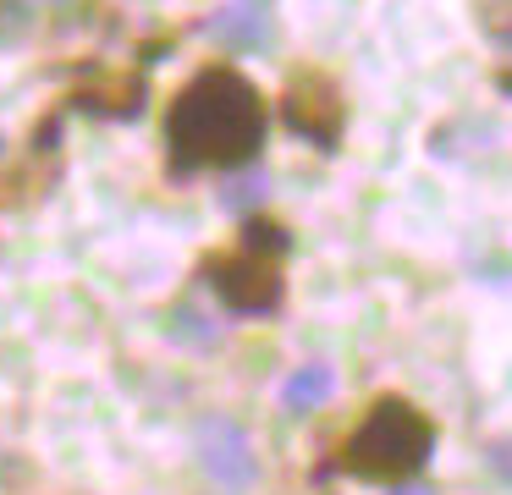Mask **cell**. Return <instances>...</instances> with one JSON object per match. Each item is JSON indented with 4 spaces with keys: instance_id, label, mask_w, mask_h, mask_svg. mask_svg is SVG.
<instances>
[{
    "instance_id": "1",
    "label": "cell",
    "mask_w": 512,
    "mask_h": 495,
    "mask_svg": "<svg viewBox=\"0 0 512 495\" xmlns=\"http://www.w3.org/2000/svg\"><path fill=\"white\" fill-rule=\"evenodd\" d=\"M270 132V99L237 61H204L188 72L166 99L160 116V149H166V176H232L248 171L265 149Z\"/></svg>"
},
{
    "instance_id": "2",
    "label": "cell",
    "mask_w": 512,
    "mask_h": 495,
    "mask_svg": "<svg viewBox=\"0 0 512 495\" xmlns=\"http://www.w3.org/2000/svg\"><path fill=\"white\" fill-rule=\"evenodd\" d=\"M430 451H435V418L413 396L380 391L358 413V424L342 435L331 462H320V479L342 473V479H358V484H391L397 490V484L419 479Z\"/></svg>"
},
{
    "instance_id": "3",
    "label": "cell",
    "mask_w": 512,
    "mask_h": 495,
    "mask_svg": "<svg viewBox=\"0 0 512 495\" xmlns=\"http://www.w3.org/2000/svg\"><path fill=\"white\" fill-rule=\"evenodd\" d=\"M193 281H204L215 292V303L232 308L243 319L276 314L287 303V259L259 253L248 242H226V248H204Z\"/></svg>"
},
{
    "instance_id": "4",
    "label": "cell",
    "mask_w": 512,
    "mask_h": 495,
    "mask_svg": "<svg viewBox=\"0 0 512 495\" xmlns=\"http://www.w3.org/2000/svg\"><path fill=\"white\" fill-rule=\"evenodd\" d=\"M276 110H281V127L298 132L303 143H314L320 154H336L347 138V88L336 83V72L303 61L287 72L276 94Z\"/></svg>"
},
{
    "instance_id": "5",
    "label": "cell",
    "mask_w": 512,
    "mask_h": 495,
    "mask_svg": "<svg viewBox=\"0 0 512 495\" xmlns=\"http://www.w3.org/2000/svg\"><path fill=\"white\" fill-rule=\"evenodd\" d=\"M144 99H149V66L138 61H116V66H94L78 88L56 99L61 110H89V116H111V121H133L144 116Z\"/></svg>"
},
{
    "instance_id": "6",
    "label": "cell",
    "mask_w": 512,
    "mask_h": 495,
    "mask_svg": "<svg viewBox=\"0 0 512 495\" xmlns=\"http://www.w3.org/2000/svg\"><path fill=\"white\" fill-rule=\"evenodd\" d=\"M193 451H199V462L215 473L221 484H248L259 473L254 462V440H248L243 424H232V418H204L199 429H193Z\"/></svg>"
},
{
    "instance_id": "7",
    "label": "cell",
    "mask_w": 512,
    "mask_h": 495,
    "mask_svg": "<svg viewBox=\"0 0 512 495\" xmlns=\"http://www.w3.org/2000/svg\"><path fill=\"white\" fill-rule=\"evenodd\" d=\"M204 28H210V39L232 55L265 50L270 44V0H221Z\"/></svg>"
},
{
    "instance_id": "8",
    "label": "cell",
    "mask_w": 512,
    "mask_h": 495,
    "mask_svg": "<svg viewBox=\"0 0 512 495\" xmlns=\"http://www.w3.org/2000/svg\"><path fill=\"white\" fill-rule=\"evenodd\" d=\"M336 391V369H325V363H303V369H292V380L281 385V402L292 407V413H314V407H325Z\"/></svg>"
},
{
    "instance_id": "9",
    "label": "cell",
    "mask_w": 512,
    "mask_h": 495,
    "mask_svg": "<svg viewBox=\"0 0 512 495\" xmlns=\"http://www.w3.org/2000/svg\"><path fill=\"white\" fill-rule=\"evenodd\" d=\"M237 242H248V248H259V253H276V259H287V253H292V226H287V220H276L270 209H254V215L237 220Z\"/></svg>"
},
{
    "instance_id": "10",
    "label": "cell",
    "mask_w": 512,
    "mask_h": 495,
    "mask_svg": "<svg viewBox=\"0 0 512 495\" xmlns=\"http://www.w3.org/2000/svg\"><path fill=\"white\" fill-rule=\"evenodd\" d=\"M265 187H270V176L248 165V171H232V176H226V187H221L215 198H221V209H232V215L243 220V215H254V209H265Z\"/></svg>"
},
{
    "instance_id": "11",
    "label": "cell",
    "mask_w": 512,
    "mask_h": 495,
    "mask_svg": "<svg viewBox=\"0 0 512 495\" xmlns=\"http://www.w3.org/2000/svg\"><path fill=\"white\" fill-rule=\"evenodd\" d=\"M34 6L28 0H0V50H23L34 39Z\"/></svg>"
},
{
    "instance_id": "12",
    "label": "cell",
    "mask_w": 512,
    "mask_h": 495,
    "mask_svg": "<svg viewBox=\"0 0 512 495\" xmlns=\"http://www.w3.org/2000/svg\"><path fill=\"white\" fill-rule=\"evenodd\" d=\"M391 495H435V490H424V484H397Z\"/></svg>"
},
{
    "instance_id": "13",
    "label": "cell",
    "mask_w": 512,
    "mask_h": 495,
    "mask_svg": "<svg viewBox=\"0 0 512 495\" xmlns=\"http://www.w3.org/2000/svg\"><path fill=\"white\" fill-rule=\"evenodd\" d=\"M0 154H6V132H0Z\"/></svg>"
}]
</instances>
